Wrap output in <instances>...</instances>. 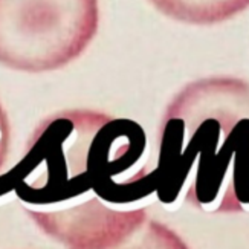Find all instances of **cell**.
Returning a JSON list of instances; mask_svg holds the SVG:
<instances>
[{
  "label": "cell",
  "mask_w": 249,
  "mask_h": 249,
  "mask_svg": "<svg viewBox=\"0 0 249 249\" xmlns=\"http://www.w3.org/2000/svg\"><path fill=\"white\" fill-rule=\"evenodd\" d=\"M144 128L127 118L90 109L41 120L5 182L25 211H55L90 199L128 203L155 191L142 158Z\"/></svg>",
  "instance_id": "cell-1"
},
{
  "label": "cell",
  "mask_w": 249,
  "mask_h": 249,
  "mask_svg": "<svg viewBox=\"0 0 249 249\" xmlns=\"http://www.w3.org/2000/svg\"><path fill=\"white\" fill-rule=\"evenodd\" d=\"M150 178L164 203L182 196L207 213L243 211L249 205V83L210 77L187 84L162 116Z\"/></svg>",
  "instance_id": "cell-2"
},
{
  "label": "cell",
  "mask_w": 249,
  "mask_h": 249,
  "mask_svg": "<svg viewBox=\"0 0 249 249\" xmlns=\"http://www.w3.org/2000/svg\"><path fill=\"white\" fill-rule=\"evenodd\" d=\"M100 25L98 0H0V64L60 69L81 57Z\"/></svg>",
  "instance_id": "cell-3"
},
{
  "label": "cell",
  "mask_w": 249,
  "mask_h": 249,
  "mask_svg": "<svg viewBox=\"0 0 249 249\" xmlns=\"http://www.w3.org/2000/svg\"><path fill=\"white\" fill-rule=\"evenodd\" d=\"M63 245L68 249H190L145 208L115 210L81 226Z\"/></svg>",
  "instance_id": "cell-4"
},
{
  "label": "cell",
  "mask_w": 249,
  "mask_h": 249,
  "mask_svg": "<svg viewBox=\"0 0 249 249\" xmlns=\"http://www.w3.org/2000/svg\"><path fill=\"white\" fill-rule=\"evenodd\" d=\"M162 14L190 25H215L240 14L249 0H150Z\"/></svg>",
  "instance_id": "cell-5"
},
{
  "label": "cell",
  "mask_w": 249,
  "mask_h": 249,
  "mask_svg": "<svg viewBox=\"0 0 249 249\" xmlns=\"http://www.w3.org/2000/svg\"><path fill=\"white\" fill-rule=\"evenodd\" d=\"M9 142H11V128L9 121L3 106L0 104V194L8 191L5 176H6V165L9 158Z\"/></svg>",
  "instance_id": "cell-6"
}]
</instances>
